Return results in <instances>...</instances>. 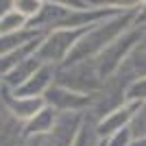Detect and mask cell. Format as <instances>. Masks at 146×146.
I'll list each match as a JSON object with an SVG mask.
<instances>
[{"mask_svg":"<svg viewBox=\"0 0 146 146\" xmlns=\"http://www.w3.org/2000/svg\"><path fill=\"white\" fill-rule=\"evenodd\" d=\"M137 9H140V7H137ZM137 9L122 11V13H118V15H111V18L94 24L92 29H87L85 35L79 39V44L74 46V50L66 59V63H81V61L96 59L107 46H111L118 37H122L135 24V13H137ZM61 66H63V63H61Z\"/></svg>","mask_w":146,"mask_h":146,"instance_id":"6da1fadb","label":"cell"},{"mask_svg":"<svg viewBox=\"0 0 146 146\" xmlns=\"http://www.w3.org/2000/svg\"><path fill=\"white\" fill-rule=\"evenodd\" d=\"M105 81L100 79L94 61H81V63H63L55 70V85L66 87L70 92L94 96L100 92Z\"/></svg>","mask_w":146,"mask_h":146,"instance_id":"7a4b0ae2","label":"cell"},{"mask_svg":"<svg viewBox=\"0 0 146 146\" xmlns=\"http://www.w3.org/2000/svg\"><path fill=\"white\" fill-rule=\"evenodd\" d=\"M142 33H144V26L133 24L122 37H118L111 46H107V48H105L103 52L96 57V59H92L103 81H109L111 76H113V74L122 68V63L127 61V57L131 55V52H133V48L137 46Z\"/></svg>","mask_w":146,"mask_h":146,"instance_id":"3957f363","label":"cell"},{"mask_svg":"<svg viewBox=\"0 0 146 146\" xmlns=\"http://www.w3.org/2000/svg\"><path fill=\"white\" fill-rule=\"evenodd\" d=\"M85 31L87 29H81V31H66V29L50 31L48 35L42 37L35 57L42 61V63L55 66V68L61 66V63H66V59L70 57V52L74 50V46L79 44V39L85 35Z\"/></svg>","mask_w":146,"mask_h":146,"instance_id":"277c9868","label":"cell"},{"mask_svg":"<svg viewBox=\"0 0 146 146\" xmlns=\"http://www.w3.org/2000/svg\"><path fill=\"white\" fill-rule=\"evenodd\" d=\"M44 103L57 113H87L92 107V96H83V94L70 92L66 87L52 85L44 94Z\"/></svg>","mask_w":146,"mask_h":146,"instance_id":"5b68a950","label":"cell"},{"mask_svg":"<svg viewBox=\"0 0 146 146\" xmlns=\"http://www.w3.org/2000/svg\"><path fill=\"white\" fill-rule=\"evenodd\" d=\"M140 107H142L140 103H124L122 107H118V109H113L111 113H107L105 118H100V120L96 122L98 140H107V137L113 135L116 131H122V129L131 127V122L137 116Z\"/></svg>","mask_w":146,"mask_h":146,"instance_id":"8992f818","label":"cell"},{"mask_svg":"<svg viewBox=\"0 0 146 146\" xmlns=\"http://www.w3.org/2000/svg\"><path fill=\"white\" fill-rule=\"evenodd\" d=\"M55 66H46L42 63V68L37 70L24 85H20L15 90V96L20 98H44V94L55 85Z\"/></svg>","mask_w":146,"mask_h":146,"instance_id":"52a82bcc","label":"cell"},{"mask_svg":"<svg viewBox=\"0 0 146 146\" xmlns=\"http://www.w3.org/2000/svg\"><path fill=\"white\" fill-rule=\"evenodd\" d=\"M57 118H59V113H57L55 109L44 107L39 113H35V116L26 122V135H31V137H46V135L55 129Z\"/></svg>","mask_w":146,"mask_h":146,"instance_id":"ba28073f","label":"cell"},{"mask_svg":"<svg viewBox=\"0 0 146 146\" xmlns=\"http://www.w3.org/2000/svg\"><path fill=\"white\" fill-rule=\"evenodd\" d=\"M44 107H46L44 98H20V96L9 98V109L13 111V116L22 118V120H26V122L35 116V113H39Z\"/></svg>","mask_w":146,"mask_h":146,"instance_id":"9c48e42d","label":"cell"},{"mask_svg":"<svg viewBox=\"0 0 146 146\" xmlns=\"http://www.w3.org/2000/svg\"><path fill=\"white\" fill-rule=\"evenodd\" d=\"M26 26H29V20L22 18L15 9H11L7 15L0 18V35H2V37L15 35V33H20V31H24Z\"/></svg>","mask_w":146,"mask_h":146,"instance_id":"30bf717a","label":"cell"},{"mask_svg":"<svg viewBox=\"0 0 146 146\" xmlns=\"http://www.w3.org/2000/svg\"><path fill=\"white\" fill-rule=\"evenodd\" d=\"M98 144V135H96V120L85 113L83 118V124H81L79 133H76V140L72 146H96Z\"/></svg>","mask_w":146,"mask_h":146,"instance_id":"8fae6325","label":"cell"},{"mask_svg":"<svg viewBox=\"0 0 146 146\" xmlns=\"http://www.w3.org/2000/svg\"><path fill=\"white\" fill-rule=\"evenodd\" d=\"M127 103H146V76L133 81L127 87Z\"/></svg>","mask_w":146,"mask_h":146,"instance_id":"7c38bea8","label":"cell"},{"mask_svg":"<svg viewBox=\"0 0 146 146\" xmlns=\"http://www.w3.org/2000/svg\"><path fill=\"white\" fill-rule=\"evenodd\" d=\"M129 129H131L133 137H146V103H142L137 116L133 118V122H131Z\"/></svg>","mask_w":146,"mask_h":146,"instance_id":"4fadbf2b","label":"cell"},{"mask_svg":"<svg viewBox=\"0 0 146 146\" xmlns=\"http://www.w3.org/2000/svg\"><path fill=\"white\" fill-rule=\"evenodd\" d=\"M133 133H131V129H122V131H116V133L113 135H109V137H107V146H131L133 144Z\"/></svg>","mask_w":146,"mask_h":146,"instance_id":"5bb4252c","label":"cell"},{"mask_svg":"<svg viewBox=\"0 0 146 146\" xmlns=\"http://www.w3.org/2000/svg\"><path fill=\"white\" fill-rule=\"evenodd\" d=\"M135 24L137 26H146V2H142L137 13H135Z\"/></svg>","mask_w":146,"mask_h":146,"instance_id":"9a60e30c","label":"cell"}]
</instances>
